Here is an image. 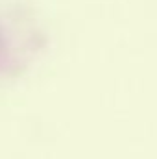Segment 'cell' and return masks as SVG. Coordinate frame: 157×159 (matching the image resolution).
<instances>
[]
</instances>
